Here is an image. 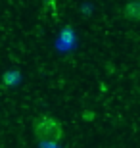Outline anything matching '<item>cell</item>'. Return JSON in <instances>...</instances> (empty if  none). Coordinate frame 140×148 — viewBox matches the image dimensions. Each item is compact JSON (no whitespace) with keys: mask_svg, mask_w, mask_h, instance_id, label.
Segmentation results:
<instances>
[{"mask_svg":"<svg viewBox=\"0 0 140 148\" xmlns=\"http://www.w3.org/2000/svg\"><path fill=\"white\" fill-rule=\"evenodd\" d=\"M17 81H19V73H17V71H8L4 75V85H8V87L16 85Z\"/></svg>","mask_w":140,"mask_h":148,"instance_id":"3957f363","label":"cell"},{"mask_svg":"<svg viewBox=\"0 0 140 148\" xmlns=\"http://www.w3.org/2000/svg\"><path fill=\"white\" fill-rule=\"evenodd\" d=\"M125 17L132 19V21H140V0H130L129 4L125 6Z\"/></svg>","mask_w":140,"mask_h":148,"instance_id":"7a4b0ae2","label":"cell"},{"mask_svg":"<svg viewBox=\"0 0 140 148\" xmlns=\"http://www.w3.org/2000/svg\"><path fill=\"white\" fill-rule=\"evenodd\" d=\"M35 137L40 138V140H54L58 143L59 138L64 137V129L54 117H48V115H42L35 121Z\"/></svg>","mask_w":140,"mask_h":148,"instance_id":"6da1fadb","label":"cell"},{"mask_svg":"<svg viewBox=\"0 0 140 148\" xmlns=\"http://www.w3.org/2000/svg\"><path fill=\"white\" fill-rule=\"evenodd\" d=\"M94 117H96V112H92V110H85L83 112V119L85 121H92Z\"/></svg>","mask_w":140,"mask_h":148,"instance_id":"277c9868","label":"cell"}]
</instances>
